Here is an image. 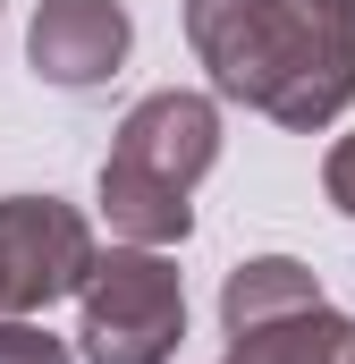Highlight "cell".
I'll list each match as a JSON object with an SVG mask.
<instances>
[{"mask_svg":"<svg viewBox=\"0 0 355 364\" xmlns=\"http://www.w3.org/2000/svg\"><path fill=\"white\" fill-rule=\"evenodd\" d=\"M0 364H68V339H51L26 314H0Z\"/></svg>","mask_w":355,"mask_h":364,"instance_id":"cell-8","label":"cell"},{"mask_svg":"<svg viewBox=\"0 0 355 364\" xmlns=\"http://www.w3.org/2000/svg\"><path fill=\"white\" fill-rule=\"evenodd\" d=\"M220 161V110L212 93H144L119 119V144L102 161V220L119 229V246H178L195 229V178Z\"/></svg>","mask_w":355,"mask_h":364,"instance_id":"cell-2","label":"cell"},{"mask_svg":"<svg viewBox=\"0 0 355 364\" xmlns=\"http://www.w3.org/2000/svg\"><path fill=\"white\" fill-rule=\"evenodd\" d=\"M93 272V220L60 195H0V314H43Z\"/></svg>","mask_w":355,"mask_h":364,"instance_id":"cell-4","label":"cell"},{"mask_svg":"<svg viewBox=\"0 0 355 364\" xmlns=\"http://www.w3.org/2000/svg\"><path fill=\"white\" fill-rule=\"evenodd\" d=\"M229 364H355V322L330 314V305H305L288 322L237 331L229 339Z\"/></svg>","mask_w":355,"mask_h":364,"instance_id":"cell-7","label":"cell"},{"mask_svg":"<svg viewBox=\"0 0 355 364\" xmlns=\"http://www.w3.org/2000/svg\"><path fill=\"white\" fill-rule=\"evenodd\" d=\"M322 195H330L339 212H355V136L330 144V161H322Z\"/></svg>","mask_w":355,"mask_h":364,"instance_id":"cell-9","label":"cell"},{"mask_svg":"<svg viewBox=\"0 0 355 364\" xmlns=\"http://www.w3.org/2000/svg\"><path fill=\"white\" fill-rule=\"evenodd\" d=\"M77 305H85V331H77L85 364H170L186 339V279L161 246L93 255Z\"/></svg>","mask_w":355,"mask_h":364,"instance_id":"cell-3","label":"cell"},{"mask_svg":"<svg viewBox=\"0 0 355 364\" xmlns=\"http://www.w3.org/2000/svg\"><path fill=\"white\" fill-rule=\"evenodd\" d=\"M186 43L229 102L296 136L355 102V0H186Z\"/></svg>","mask_w":355,"mask_h":364,"instance_id":"cell-1","label":"cell"},{"mask_svg":"<svg viewBox=\"0 0 355 364\" xmlns=\"http://www.w3.org/2000/svg\"><path fill=\"white\" fill-rule=\"evenodd\" d=\"M127 43H136V26H127L119 0H43L34 26H26L34 77L60 85V93H85V85H102V77H119Z\"/></svg>","mask_w":355,"mask_h":364,"instance_id":"cell-5","label":"cell"},{"mask_svg":"<svg viewBox=\"0 0 355 364\" xmlns=\"http://www.w3.org/2000/svg\"><path fill=\"white\" fill-rule=\"evenodd\" d=\"M305 305H322V279L305 272L296 255H246L237 272L220 279V331L229 339L237 331H263V322H288Z\"/></svg>","mask_w":355,"mask_h":364,"instance_id":"cell-6","label":"cell"}]
</instances>
